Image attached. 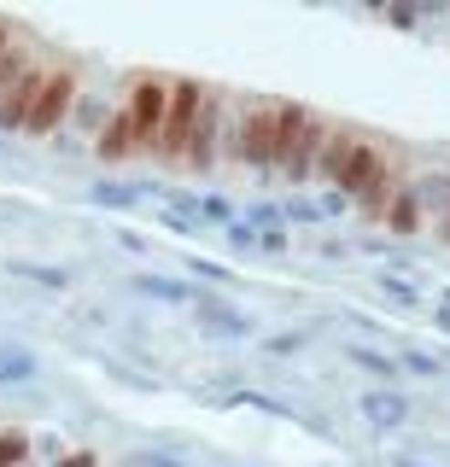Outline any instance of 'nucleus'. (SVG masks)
I'll list each match as a JSON object with an SVG mask.
<instances>
[{"label": "nucleus", "instance_id": "nucleus-13", "mask_svg": "<svg viewBox=\"0 0 450 467\" xmlns=\"http://www.w3.org/2000/svg\"><path fill=\"white\" fill-rule=\"evenodd\" d=\"M398 374H403V379H410V374H415V379H439L445 362L433 357V350H421V345H403V350H398Z\"/></svg>", "mask_w": 450, "mask_h": 467}, {"label": "nucleus", "instance_id": "nucleus-22", "mask_svg": "<svg viewBox=\"0 0 450 467\" xmlns=\"http://www.w3.org/2000/svg\"><path fill=\"white\" fill-rule=\"evenodd\" d=\"M24 456V438H0V462H18Z\"/></svg>", "mask_w": 450, "mask_h": 467}, {"label": "nucleus", "instance_id": "nucleus-26", "mask_svg": "<svg viewBox=\"0 0 450 467\" xmlns=\"http://www.w3.org/2000/svg\"><path fill=\"white\" fill-rule=\"evenodd\" d=\"M0 152H6V135H0Z\"/></svg>", "mask_w": 450, "mask_h": 467}, {"label": "nucleus", "instance_id": "nucleus-10", "mask_svg": "<svg viewBox=\"0 0 450 467\" xmlns=\"http://www.w3.org/2000/svg\"><path fill=\"white\" fill-rule=\"evenodd\" d=\"M410 199H415V211H421V216H433V228H439V223H445V204H450V170L421 175Z\"/></svg>", "mask_w": 450, "mask_h": 467}, {"label": "nucleus", "instance_id": "nucleus-5", "mask_svg": "<svg viewBox=\"0 0 450 467\" xmlns=\"http://www.w3.org/2000/svg\"><path fill=\"white\" fill-rule=\"evenodd\" d=\"M357 415L369 420V432H403L410 427V398H403V386H369L357 398Z\"/></svg>", "mask_w": 450, "mask_h": 467}, {"label": "nucleus", "instance_id": "nucleus-16", "mask_svg": "<svg viewBox=\"0 0 450 467\" xmlns=\"http://www.w3.org/2000/svg\"><path fill=\"white\" fill-rule=\"evenodd\" d=\"M70 106H77V111H70V117H77V129H94V135H99V129L111 123V111H99L106 99H70Z\"/></svg>", "mask_w": 450, "mask_h": 467}, {"label": "nucleus", "instance_id": "nucleus-3", "mask_svg": "<svg viewBox=\"0 0 450 467\" xmlns=\"http://www.w3.org/2000/svg\"><path fill=\"white\" fill-rule=\"evenodd\" d=\"M70 99H77V94H70V70H41L24 129H30V135H53V129H59V117H70Z\"/></svg>", "mask_w": 450, "mask_h": 467}, {"label": "nucleus", "instance_id": "nucleus-7", "mask_svg": "<svg viewBox=\"0 0 450 467\" xmlns=\"http://www.w3.org/2000/svg\"><path fill=\"white\" fill-rule=\"evenodd\" d=\"M340 357H345V362H357L362 374H374L381 386H403V374H398V357H392V350H374V345H357V339H345V345H340Z\"/></svg>", "mask_w": 450, "mask_h": 467}, {"label": "nucleus", "instance_id": "nucleus-9", "mask_svg": "<svg viewBox=\"0 0 450 467\" xmlns=\"http://www.w3.org/2000/svg\"><path fill=\"white\" fill-rule=\"evenodd\" d=\"M374 292H381V304H392V310H403V316H421V310H427L421 286H415V281H403V275H392V269L374 275Z\"/></svg>", "mask_w": 450, "mask_h": 467}, {"label": "nucleus", "instance_id": "nucleus-25", "mask_svg": "<svg viewBox=\"0 0 450 467\" xmlns=\"http://www.w3.org/2000/svg\"><path fill=\"white\" fill-rule=\"evenodd\" d=\"M439 234H445V240H450V204H445V223H439Z\"/></svg>", "mask_w": 450, "mask_h": 467}, {"label": "nucleus", "instance_id": "nucleus-15", "mask_svg": "<svg viewBox=\"0 0 450 467\" xmlns=\"http://www.w3.org/2000/svg\"><path fill=\"white\" fill-rule=\"evenodd\" d=\"M187 275H194V281H211V286H228V281H235L223 263H211V257H199V252H187Z\"/></svg>", "mask_w": 450, "mask_h": 467}, {"label": "nucleus", "instance_id": "nucleus-8", "mask_svg": "<svg viewBox=\"0 0 450 467\" xmlns=\"http://www.w3.org/2000/svg\"><path fill=\"white\" fill-rule=\"evenodd\" d=\"M141 292V298H152V304H194V281H182V275H152V269H141L135 281H129Z\"/></svg>", "mask_w": 450, "mask_h": 467}, {"label": "nucleus", "instance_id": "nucleus-1", "mask_svg": "<svg viewBox=\"0 0 450 467\" xmlns=\"http://www.w3.org/2000/svg\"><path fill=\"white\" fill-rule=\"evenodd\" d=\"M164 106H170V77H135L129 88V106L118 111L129 152H158V135H164Z\"/></svg>", "mask_w": 450, "mask_h": 467}, {"label": "nucleus", "instance_id": "nucleus-4", "mask_svg": "<svg viewBox=\"0 0 450 467\" xmlns=\"http://www.w3.org/2000/svg\"><path fill=\"white\" fill-rule=\"evenodd\" d=\"M187 310L199 316V327L211 333V339H228V345H246L252 339V316L240 310V304H228L223 292H194V304Z\"/></svg>", "mask_w": 450, "mask_h": 467}, {"label": "nucleus", "instance_id": "nucleus-19", "mask_svg": "<svg viewBox=\"0 0 450 467\" xmlns=\"http://www.w3.org/2000/svg\"><path fill=\"white\" fill-rule=\"evenodd\" d=\"M129 467H194V462H182V456H164V450H141V456H129Z\"/></svg>", "mask_w": 450, "mask_h": 467}, {"label": "nucleus", "instance_id": "nucleus-11", "mask_svg": "<svg viewBox=\"0 0 450 467\" xmlns=\"http://www.w3.org/2000/svg\"><path fill=\"white\" fill-rule=\"evenodd\" d=\"M141 199H152V187H141V182H94L89 187V204H99V211H129Z\"/></svg>", "mask_w": 450, "mask_h": 467}, {"label": "nucleus", "instance_id": "nucleus-21", "mask_svg": "<svg viewBox=\"0 0 450 467\" xmlns=\"http://www.w3.org/2000/svg\"><path fill=\"white\" fill-rule=\"evenodd\" d=\"M427 310H433V327H439V333H450V286H445L439 298L427 304Z\"/></svg>", "mask_w": 450, "mask_h": 467}, {"label": "nucleus", "instance_id": "nucleus-20", "mask_svg": "<svg viewBox=\"0 0 450 467\" xmlns=\"http://www.w3.org/2000/svg\"><path fill=\"white\" fill-rule=\"evenodd\" d=\"M223 234H228V245H235V252H257V234H252V228H240V223H228Z\"/></svg>", "mask_w": 450, "mask_h": 467}, {"label": "nucleus", "instance_id": "nucleus-14", "mask_svg": "<svg viewBox=\"0 0 450 467\" xmlns=\"http://www.w3.org/2000/svg\"><path fill=\"white\" fill-rule=\"evenodd\" d=\"M304 345H310V339H304V333H293V327H287V333H269V339L257 345V350H264V357H304Z\"/></svg>", "mask_w": 450, "mask_h": 467}, {"label": "nucleus", "instance_id": "nucleus-24", "mask_svg": "<svg viewBox=\"0 0 450 467\" xmlns=\"http://www.w3.org/2000/svg\"><path fill=\"white\" fill-rule=\"evenodd\" d=\"M65 467H94V456H70V462H65Z\"/></svg>", "mask_w": 450, "mask_h": 467}, {"label": "nucleus", "instance_id": "nucleus-6", "mask_svg": "<svg viewBox=\"0 0 450 467\" xmlns=\"http://www.w3.org/2000/svg\"><path fill=\"white\" fill-rule=\"evenodd\" d=\"M36 379H41L36 350L18 345V339H0V391H30Z\"/></svg>", "mask_w": 450, "mask_h": 467}, {"label": "nucleus", "instance_id": "nucleus-12", "mask_svg": "<svg viewBox=\"0 0 450 467\" xmlns=\"http://www.w3.org/2000/svg\"><path fill=\"white\" fill-rule=\"evenodd\" d=\"M6 269H12V275H24V281H36V286H47V292H65V286H70V269H59V263H30V257H12Z\"/></svg>", "mask_w": 450, "mask_h": 467}, {"label": "nucleus", "instance_id": "nucleus-17", "mask_svg": "<svg viewBox=\"0 0 450 467\" xmlns=\"http://www.w3.org/2000/svg\"><path fill=\"white\" fill-rule=\"evenodd\" d=\"M158 223H164L170 234H182V240H199V223H194V216H176V211H158Z\"/></svg>", "mask_w": 450, "mask_h": 467}, {"label": "nucleus", "instance_id": "nucleus-23", "mask_svg": "<svg viewBox=\"0 0 450 467\" xmlns=\"http://www.w3.org/2000/svg\"><path fill=\"white\" fill-rule=\"evenodd\" d=\"M392 467H433V462H421V456H392Z\"/></svg>", "mask_w": 450, "mask_h": 467}, {"label": "nucleus", "instance_id": "nucleus-2", "mask_svg": "<svg viewBox=\"0 0 450 467\" xmlns=\"http://www.w3.org/2000/svg\"><path fill=\"white\" fill-rule=\"evenodd\" d=\"M281 117H287V106H257V111H246V123H240V146H235L240 164H252V170H275V152H281Z\"/></svg>", "mask_w": 450, "mask_h": 467}, {"label": "nucleus", "instance_id": "nucleus-18", "mask_svg": "<svg viewBox=\"0 0 450 467\" xmlns=\"http://www.w3.org/2000/svg\"><path fill=\"white\" fill-rule=\"evenodd\" d=\"M345 204H351V199H345L340 187H328V193L316 199V216H322V223H328V216H345Z\"/></svg>", "mask_w": 450, "mask_h": 467}]
</instances>
